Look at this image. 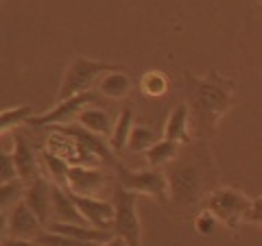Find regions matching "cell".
<instances>
[{
  "label": "cell",
  "mask_w": 262,
  "mask_h": 246,
  "mask_svg": "<svg viewBox=\"0 0 262 246\" xmlns=\"http://www.w3.org/2000/svg\"><path fill=\"white\" fill-rule=\"evenodd\" d=\"M116 181L125 190L131 192H142L155 196L162 203H168L170 196V185H168V175H164L158 168H146V170H129L122 163H116Z\"/></svg>",
  "instance_id": "cell-4"
},
{
  "label": "cell",
  "mask_w": 262,
  "mask_h": 246,
  "mask_svg": "<svg viewBox=\"0 0 262 246\" xmlns=\"http://www.w3.org/2000/svg\"><path fill=\"white\" fill-rule=\"evenodd\" d=\"M131 131H134V111L127 107V109L120 111V116H118V120H116V125H114L112 135H110V146H112L114 151L127 149Z\"/></svg>",
  "instance_id": "cell-18"
},
{
  "label": "cell",
  "mask_w": 262,
  "mask_h": 246,
  "mask_svg": "<svg viewBox=\"0 0 262 246\" xmlns=\"http://www.w3.org/2000/svg\"><path fill=\"white\" fill-rule=\"evenodd\" d=\"M53 220L55 223H77V225H88V220L79 211L75 196L68 187L55 185L53 183ZM51 220V223H53Z\"/></svg>",
  "instance_id": "cell-12"
},
{
  "label": "cell",
  "mask_w": 262,
  "mask_h": 246,
  "mask_svg": "<svg viewBox=\"0 0 262 246\" xmlns=\"http://www.w3.org/2000/svg\"><path fill=\"white\" fill-rule=\"evenodd\" d=\"M0 179H3V183L13 181V179H20L13 153H7L5 149H3V153H0Z\"/></svg>",
  "instance_id": "cell-24"
},
{
  "label": "cell",
  "mask_w": 262,
  "mask_h": 246,
  "mask_svg": "<svg viewBox=\"0 0 262 246\" xmlns=\"http://www.w3.org/2000/svg\"><path fill=\"white\" fill-rule=\"evenodd\" d=\"M140 85H142V92L146 96H162L164 92H166V87H168V81H166V77H164L162 72L153 70V72H146V75L142 77Z\"/></svg>",
  "instance_id": "cell-23"
},
{
  "label": "cell",
  "mask_w": 262,
  "mask_h": 246,
  "mask_svg": "<svg viewBox=\"0 0 262 246\" xmlns=\"http://www.w3.org/2000/svg\"><path fill=\"white\" fill-rule=\"evenodd\" d=\"M42 161H44V166L48 170V175H51V179H53V183L61 185V187H68V175H70V168H72V166H68V159L46 149L42 153Z\"/></svg>",
  "instance_id": "cell-17"
},
{
  "label": "cell",
  "mask_w": 262,
  "mask_h": 246,
  "mask_svg": "<svg viewBox=\"0 0 262 246\" xmlns=\"http://www.w3.org/2000/svg\"><path fill=\"white\" fill-rule=\"evenodd\" d=\"M177 146H179V142H173V139H160L158 144L151 146V149L146 151L149 166L151 168L168 166V163L175 159V155H177Z\"/></svg>",
  "instance_id": "cell-19"
},
{
  "label": "cell",
  "mask_w": 262,
  "mask_h": 246,
  "mask_svg": "<svg viewBox=\"0 0 262 246\" xmlns=\"http://www.w3.org/2000/svg\"><path fill=\"white\" fill-rule=\"evenodd\" d=\"M188 79V94H190V107L194 116L203 125L214 127L216 120L223 116L232 101V81L210 72L208 77L196 79L186 72Z\"/></svg>",
  "instance_id": "cell-1"
},
{
  "label": "cell",
  "mask_w": 262,
  "mask_h": 246,
  "mask_svg": "<svg viewBox=\"0 0 262 246\" xmlns=\"http://www.w3.org/2000/svg\"><path fill=\"white\" fill-rule=\"evenodd\" d=\"M96 92L105 98H112V101H120V98H125L131 92V79L129 75H125V70L107 72V75L98 79Z\"/></svg>",
  "instance_id": "cell-14"
},
{
  "label": "cell",
  "mask_w": 262,
  "mask_h": 246,
  "mask_svg": "<svg viewBox=\"0 0 262 246\" xmlns=\"http://www.w3.org/2000/svg\"><path fill=\"white\" fill-rule=\"evenodd\" d=\"M214 227H216V218L212 216L210 211L196 218V231H199L201 235H210L212 231H214Z\"/></svg>",
  "instance_id": "cell-25"
},
{
  "label": "cell",
  "mask_w": 262,
  "mask_h": 246,
  "mask_svg": "<svg viewBox=\"0 0 262 246\" xmlns=\"http://www.w3.org/2000/svg\"><path fill=\"white\" fill-rule=\"evenodd\" d=\"M98 246H127V242L122 240V237H118V235H114V237H110L107 242H101Z\"/></svg>",
  "instance_id": "cell-28"
},
{
  "label": "cell",
  "mask_w": 262,
  "mask_h": 246,
  "mask_svg": "<svg viewBox=\"0 0 262 246\" xmlns=\"http://www.w3.org/2000/svg\"><path fill=\"white\" fill-rule=\"evenodd\" d=\"M247 220H262V199L258 201V203H251V209L247 211V216H245Z\"/></svg>",
  "instance_id": "cell-27"
},
{
  "label": "cell",
  "mask_w": 262,
  "mask_h": 246,
  "mask_svg": "<svg viewBox=\"0 0 262 246\" xmlns=\"http://www.w3.org/2000/svg\"><path fill=\"white\" fill-rule=\"evenodd\" d=\"M29 118H33V109L22 105V107H15V109H5L3 116H0V129L3 133L9 127H20V125H27Z\"/></svg>",
  "instance_id": "cell-22"
},
{
  "label": "cell",
  "mask_w": 262,
  "mask_h": 246,
  "mask_svg": "<svg viewBox=\"0 0 262 246\" xmlns=\"http://www.w3.org/2000/svg\"><path fill=\"white\" fill-rule=\"evenodd\" d=\"M22 201L29 205V209L39 218V223L44 227L53 220V183H48L46 179H33L27 185Z\"/></svg>",
  "instance_id": "cell-11"
},
{
  "label": "cell",
  "mask_w": 262,
  "mask_h": 246,
  "mask_svg": "<svg viewBox=\"0 0 262 246\" xmlns=\"http://www.w3.org/2000/svg\"><path fill=\"white\" fill-rule=\"evenodd\" d=\"M13 159H15V166H18V175L24 181H33V179L39 177L37 172V157H35V151L33 146L29 144V139L24 137L22 133H13Z\"/></svg>",
  "instance_id": "cell-13"
},
{
  "label": "cell",
  "mask_w": 262,
  "mask_h": 246,
  "mask_svg": "<svg viewBox=\"0 0 262 246\" xmlns=\"http://www.w3.org/2000/svg\"><path fill=\"white\" fill-rule=\"evenodd\" d=\"M188 116H190V105L179 103L175 111L168 116L166 127H164V139L173 142H186L188 139Z\"/></svg>",
  "instance_id": "cell-15"
},
{
  "label": "cell",
  "mask_w": 262,
  "mask_h": 246,
  "mask_svg": "<svg viewBox=\"0 0 262 246\" xmlns=\"http://www.w3.org/2000/svg\"><path fill=\"white\" fill-rule=\"evenodd\" d=\"M24 192H27L24 179H13V181H7L0 185V209H3V214H7L11 207H15L24 199Z\"/></svg>",
  "instance_id": "cell-21"
},
{
  "label": "cell",
  "mask_w": 262,
  "mask_h": 246,
  "mask_svg": "<svg viewBox=\"0 0 262 246\" xmlns=\"http://www.w3.org/2000/svg\"><path fill=\"white\" fill-rule=\"evenodd\" d=\"M5 235L3 237H22V240H37L46 231V227L39 223V218L29 209V205L20 201L7 214H3Z\"/></svg>",
  "instance_id": "cell-8"
},
{
  "label": "cell",
  "mask_w": 262,
  "mask_h": 246,
  "mask_svg": "<svg viewBox=\"0 0 262 246\" xmlns=\"http://www.w3.org/2000/svg\"><path fill=\"white\" fill-rule=\"evenodd\" d=\"M79 125L88 129V131H92V133L96 135H112V131H114V125H112V120L107 116V111H103V109H98V107H85L83 111L79 113Z\"/></svg>",
  "instance_id": "cell-16"
},
{
  "label": "cell",
  "mask_w": 262,
  "mask_h": 246,
  "mask_svg": "<svg viewBox=\"0 0 262 246\" xmlns=\"http://www.w3.org/2000/svg\"><path fill=\"white\" fill-rule=\"evenodd\" d=\"M251 203L243 192L229 190V187H223V190H216L208 196V211L216 220H221L227 227H236V223L247 216V211L251 209Z\"/></svg>",
  "instance_id": "cell-6"
},
{
  "label": "cell",
  "mask_w": 262,
  "mask_h": 246,
  "mask_svg": "<svg viewBox=\"0 0 262 246\" xmlns=\"http://www.w3.org/2000/svg\"><path fill=\"white\" fill-rule=\"evenodd\" d=\"M110 177L98 168L90 166H72L68 175V190L81 196H98L107 187Z\"/></svg>",
  "instance_id": "cell-10"
},
{
  "label": "cell",
  "mask_w": 262,
  "mask_h": 246,
  "mask_svg": "<svg viewBox=\"0 0 262 246\" xmlns=\"http://www.w3.org/2000/svg\"><path fill=\"white\" fill-rule=\"evenodd\" d=\"M79 211L88 220V225H92L103 231H114V218H116V207L110 201H103L98 196H81L72 194Z\"/></svg>",
  "instance_id": "cell-9"
},
{
  "label": "cell",
  "mask_w": 262,
  "mask_h": 246,
  "mask_svg": "<svg viewBox=\"0 0 262 246\" xmlns=\"http://www.w3.org/2000/svg\"><path fill=\"white\" fill-rule=\"evenodd\" d=\"M170 199L179 207H192L201 196V175L192 163H173L168 172Z\"/></svg>",
  "instance_id": "cell-5"
},
{
  "label": "cell",
  "mask_w": 262,
  "mask_h": 246,
  "mask_svg": "<svg viewBox=\"0 0 262 246\" xmlns=\"http://www.w3.org/2000/svg\"><path fill=\"white\" fill-rule=\"evenodd\" d=\"M112 203L116 207V218H114V235L122 237L127 246H142V227L136 211L138 192L125 190L122 185L114 187Z\"/></svg>",
  "instance_id": "cell-3"
},
{
  "label": "cell",
  "mask_w": 262,
  "mask_h": 246,
  "mask_svg": "<svg viewBox=\"0 0 262 246\" xmlns=\"http://www.w3.org/2000/svg\"><path fill=\"white\" fill-rule=\"evenodd\" d=\"M0 246H42L37 240H22V237H3Z\"/></svg>",
  "instance_id": "cell-26"
},
{
  "label": "cell",
  "mask_w": 262,
  "mask_h": 246,
  "mask_svg": "<svg viewBox=\"0 0 262 246\" xmlns=\"http://www.w3.org/2000/svg\"><path fill=\"white\" fill-rule=\"evenodd\" d=\"M114 70H122V68L114 63H105V61H92L88 57H77L68 65V70L63 72L61 87L57 92V101H66V98H72L77 94L90 92V87L98 83V79Z\"/></svg>",
  "instance_id": "cell-2"
},
{
  "label": "cell",
  "mask_w": 262,
  "mask_h": 246,
  "mask_svg": "<svg viewBox=\"0 0 262 246\" xmlns=\"http://www.w3.org/2000/svg\"><path fill=\"white\" fill-rule=\"evenodd\" d=\"M96 101H98V94H94V92H83V94H77L72 98H66V101H57V105L48 113L29 118L27 125L35 127V129L68 125V122H72V120H79V113L83 111L88 105H92Z\"/></svg>",
  "instance_id": "cell-7"
},
{
  "label": "cell",
  "mask_w": 262,
  "mask_h": 246,
  "mask_svg": "<svg viewBox=\"0 0 262 246\" xmlns=\"http://www.w3.org/2000/svg\"><path fill=\"white\" fill-rule=\"evenodd\" d=\"M158 142H160V137H158V133H155L153 129L144 127V125H134V131H131V135H129L127 149L131 153H146L151 146H155Z\"/></svg>",
  "instance_id": "cell-20"
}]
</instances>
